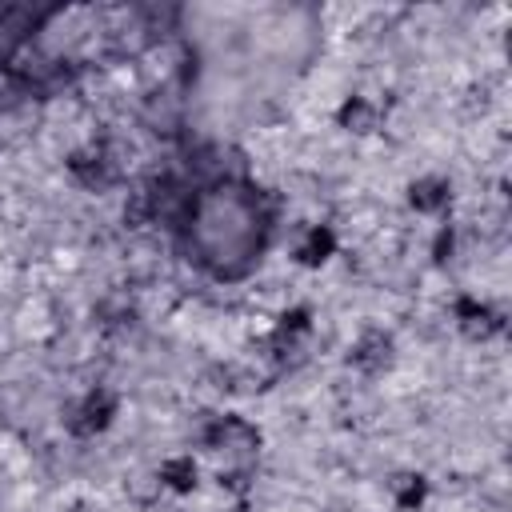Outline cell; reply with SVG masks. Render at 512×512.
Wrapping results in <instances>:
<instances>
[{
  "mask_svg": "<svg viewBox=\"0 0 512 512\" xmlns=\"http://www.w3.org/2000/svg\"><path fill=\"white\" fill-rule=\"evenodd\" d=\"M116 408H120L116 392L92 388V392H84V396L68 408V432H72V436H100V432L116 420Z\"/></svg>",
  "mask_w": 512,
  "mask_h": 512,
  "instance_id": "1",
  "label": "cell"
},
{
  "mask_svg": "<svg viewBox=\"0 0 512 512\" xmlns=\"http://www.w3.org/2000/svg\"><path fill=\"white\" fill-rule=\"evenodd\" d=\"M68 172H72V176H76L84 188L100 192V188H108V184L116 180V160H112L104 148L88 144V148L72 152V160H68Z\"/></svg>",
  "mask_w": 512,
  "mask_h": 512,
  "instance_id": "2",
  "label": "cell"
},
{
  "mask_svg": "<svg viewBox=\"0 0 512 512\" xmlns=\"http://www.w3.org/2000/svg\"><path fill=\"white\" fill-rule=\"evenodd\" d=\"M360 372H384L388 360H392V336L380 332V328H364L352 344V356H348Z\"/></svg>",
  "mask_w": 512,
  "mask_h": 512,
  "instance_id": "3",
  "label": "cell"
},
{
  "mask_svg": "<svg viewBox=\"0 0 512 512\" xmlns=\"http://www.w3.org/2000/svg\"><path fill=\"white\" fill-rule=\"evenodd\" d=\"M448 200H452V184H448L444 176H420V180L408 184V204H412L420 216L444 212Z\"/></svg>",
  "mask_w": 512,
  "mask_h": 512,
  "instance_id": "4",
  "label": "cell"
},
{
  "mask_svg": "<svg viewBox=\"0 0 512 512\" xmlns=\"http://www.w3.org/2000/svg\"><path fill=\"white\" fill-rule=\"evenodd\" d=\"M336 120H340V128H348V132H356V136H368V132L380 128V108H376L368 96H348V100L336 108Z\"/></svg>",
  "mask_w": 512,
  "mask_h": 512,
  "instance_id": "5",
  "label": "cell"
},
{
  "mask_svg": "<svg viewBox=\"0 0 512 512\" xmlns=\"http://www.w3.org/2000/svg\"><path fill=\"white\" fill-rule=\"evenodd\" d=\"M456 320H460V328H464L468 336H480V340H488L492 332H500V316H496L484 300H460Z\"/></svg>",
  "mask_w": 512,
  "mask_h": 512,
  "instance_id": "6",
  "label": "cell"
},
{
  "mask_svg": "<svg viewBox=\"0 0 512 512\" xmlns=\"http://www.w3.org/2000/svg\"><path fill=\"white\" fill-rule=\"evenodd\" d=\"M196 480H200V468H196V460L188 456V452H180V456H168L164 464H160V484L168 488V492H192L196 488Z\"/></svg>",
  "mask_w": 512,
  "mask_h": 512,
  "instance_id": "7",
  "label": "cell"
},
{
  "mask_svg": "<svg viewBox=\"0 0 512 512\" xmlns=\"http://www.w3.org/2000/svg\"><path fill=\"white\" fill-rule=\"evenodd\" d=\"M332 252H336V236H332V228H324V224H312V228L304 232L300 248H296L300 264H324Z\"/></svg>",
  "mask_w": 512,
  "mask_h": 512,
  "instance_id": "8",
  "label": "cell"
}]
</instances>
